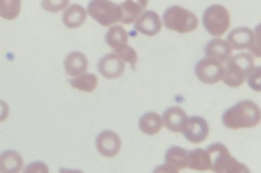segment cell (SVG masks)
Wrapping results in <instances>:
<instances>
[{"label": "cell", "instance_id": "1", "mask_svg": "<svg viewBox=\"0 0 261 173\" xmlns=\"http://www.w3.org/2000/svg\"><path fill=\"white\" fill-rule=\"evenodd\" d=\"M261 121V109L253 101L244 100L222 114V123L229 129L252 128Z\"/></svg>", "mask_w": 261, "mask_h": 173}, {"label": "cell", "instance_id": "2", "mask_svg": "<svg viewBox=\"0 0 261 173\" xmlns=\"http://www.w3.org/2000/svg\"><path fill=\"white\" fill-rule=\"evenodd\" d=\"M225 63L222 81L230 88L242 85L255 67L254 58L249 53H240L231 56Z\"/></svg>", "mask_w": 261, "mask_h": 173}, {"label": "cell", "instance_id": "3", "mask_svg": "<svg viewBox=\"0 0 261 173\" xmlns=\"http://www.w3.org/2000/svg\"><path fill=\"white\" fill-rule=\"evenodd\" d=\"M198 23L199 20L196 14L179 5L168 7L162 15V24L166 28L179 34L193 32L197 28Z\"/></svg>", "mask_w": 261, "mask_h": 173}, {"label": "cell", "instance_id": "4", "mask_svg": "<svg viewBox=\"0 0 261 173\" xmlns=\"http://www.w3.org/2000/svg\"><path fill=\"white\" fill-rule=\"evenodd\" d=\"M211 156V170L213 172H249V168L236 160L227 148L220 142H215L207 149Z\"/></svg>", "mask_w": 261, "mask_h": 173}, {"label": "cell", "instance_id": "5", "mask_svg": "<svg viewBox=\"0 0 261 173\" xmlns=\"http://www.w3.org/2000/svg\"><path fill=\"white\" fill-rule=\"evenodd\" d=\"M203 24L211 36L216 38L222 36L230 24L228 10L220 4L210 5L203 13Z\"/></svg>", "mask_w": 261, "mask_h": 173}, {"label": "cell", "instance_id": "6", "mask_svg": "<svg viewBox=\"0 0 261 173\" xmlns=\"http://www.w3.org/2000/svg\"><path fill=\"white\" fill-rule=\"evenodd\" d=\"M88 14L104 26L113 25L120 21L119 4L110 0H91L87 7Z\"/></svg>", "mask_w": 261, "mask_h": 173}, {"label": "cell", "instance_id": "7", "mask_svg": "<svg viewBox=\"0 0 261 173\" xmlns=\"http://www.w3.org/2000/svg\"><path fill=\"white\" fill-rule=\"evenodd\" d=\"M195 72L200 81L212 84L222 80L224 66L221 62L213 58L204 57L196 64Z\"/></svg>", "mask_w": 261, "mask_h": 173}, {"label": "cell", "instance_id": "8", "mask_svg": "<svg viewBox=\"0 0 261 173\" xmlns=\"http://www.w3.org/2000/svg\"><path fill=\"white\" fill-rule=\"evenodd\" d=\"M181 133L190 142L200 143L207 138L209 134V125L204 118L193 116L189 118V121Z\"/></svg>", "mask_w": 261, "mask_h": 173}, {"label": "cell", "instance_id": "9", "mask_svg": "<svg viewBox=\"0 0 261 173\" xmlns=\"http://www.w3.org/2000/svg\"><path fill=\"white\" fill-rule=\"evenodd\" d=\"M96 148L104 157H115L121 148L119 136L112 130H104L100 132L96 138Z\"/></svg>", "mask_w": 261, "mask_h": 173}, {"label": "cell", "instance_id": "10", "mask_svg": "<svg viewBox=\"0 0 261 173\" xmlns=\"http://www.w3.org/2000/svg\"><path fill=\"white\" fill-rule=\"evenodd\" d=\"M134 23L135 28L140 34L149 37L157 35L162 27V21L159 15L152 10H146L142 12V14Z\"/></svg>", "mask_w": 261, "mask_h": 173}, {"label": "cell", "instance_id": "11", "mask_svg": "<svg viewBox=\"0 0 261 173\" xmlns=\"http://www.w3.org/2000/svg\"><path fill=\"white\" fill-rule=\"evenodd\" d=\"M98 70L106 78H117L124 72V62L115 53H110L99 60Z\"/></svg>", "mask_w": 261, "mask_h": 173}, {"label": "cell", "instance_id": "12", "mask_svg": "<svg viewBox=\"0 0 261 173\" xmlns=\"http://www.w3.org/2000/svg\"><path fill=\"white\" fill-rule=\"evenodd\" d=\"M189 116L179 107L173 106L166 109L162 115L163 125L171 132H182L188 121Z\"/></svg>", "mask_w": 261, "mask_h": 173}, {"label": "cell", "instance_id": "13", "mask_svg": "<svg viewBox=\"0 0 261 173\" xmlns=\"http://www.w3.org/2000/svg\"><path fill=\"white\" fill-rule=\"evenodd\" d=\"M253 39L254 31L247 26H241L230 31L226 42L229 44L232 50H244L251 47Z\"/></svg>", "mask_w": 261, "mask_h": 173}, {"label": "cell", "instance_id": "14", "mask_svg": "<svg viewBox=\"0 0 261 173\" xmlns=\"http://www.w3.org/2000/svg\"><path fill=\"white\" fill-rule=\"evenodd\" d=\"M204 51L206 57H210L221 63H225L231 57L232 49L226 41L216 38L206 44Z\"/></svg>", "mask_w": 261, "mask_h": 173}, {"label": "cell", "instance_id": "15", "mask_svg": "<svg viewBox=\"0 0 261 173\" xmlns=\"http://www.w3.org/2000/svg\"><path fill=\"white\" fill-rule=\"evenodd\" d=\"M63 65L65 72L73 77L86 72L88 68V59L82 52H71L65 57Z\"/></svg>", "mask_w": 261, "mask_h": 173}, {"label": "cell", "instance_id": "16", "mask_svg": "<svg viewBox=\"0 0 261 173\" xmlns=\"http://www.w3.org/2000/svg\"><path fill=\"white\" fill-rule=\"evenodd\" d=\"M87 17L86 9L80 4H71L67 6L62 14V21L68 28H76L81 26Z\"/></svg>", "mask_w": 261, "mask_h": 173}, {"label": "cell", "instance_id": "17", "mask_svg": "<svg viewBox=\"0 0 261 173\" xmlns=\"http://www.w3.org/2000/svg\"><path fill=\"white\" fill-rule=\"evenodd\" d=\"M211 156L207 150L195 149L188 152V168L196 171L211 170Z\"/></svg>", "mask_w": 261, "mask_h": 173}, {"label": "cell", "instance_id": "18", "mask_svg": "<svg viewBox=\"0 0 261 173\" xmlns=\"http://www.w3.org/2000/svg\"><path fill=\"white\" fill-rule=\"evenodd\" d=\"M163 126L162 117L155 112H147L139 120V128L148 135H154L160 132Z\"/></svg>", "mask_w": 261, "mask_h": 173}, {"label": "cell", "instance_id": "19", "mask_svg": "<svg viewBox=\"0 0 261 173\" xmlns=\"http://www.w3.org/2000/svg\"><path fill=\"white\" fill-rule=\"evenodd\" d=\"M164 160V163L172 166L177 171L182 170L188 167V152L177 146L170 147L165 153Z\"/></svg>", "mask_w": 261, "mask_h": 173}, {"label": "cell", "instance_id": "20", "mask_svg": "<svg viewBox=\"0 0 261 173\" xmlns=\"http://www.w3.org/2000/svg\"><path fill=\"white\" fill-rule=\"evenodd\" d=\"M22 165V157L15 151H5L0 155V172H18Z\"/></svg>", "mask_w": 261, "mask_h": 173}, {"label": "cell", "instance_id": "21", "mask_svg": "<svg viewBox=\"0 0 261 173\" xmlns=\"http://www.w3.org/2000/svg\"><path fill=\"white\" fill-rule=\"evenodd\" d=\"M69 83L72 88L79 91L85 93H92L96 90L98 85V78L94 73L84 72L69 79Z\"/></svg>", "mask_w": 261, "mask_h": 173}, {"label": "cell", "instance_id": "22", "mask_svg": "<svg viewBox=\"0 0 261 173\" xmlns=\"http://www.w3.org/2000/svg\"><path fill=\"white\" fill-rule=\"evenodd\" d=\"M128 40L126 31L118 24H113L107 31L105 36V41L107 45L113 50L123 44H126Z\"/></svg>", "mask_w": 261, "mask_h": 173}, {"label": "cell", "instance_id": "23", "mask_svg": "<svg viewBox=\"0 0 261 173\" xmlns=\"http://www.w3.org/2000/svg\"><path fill=\"white\" fill-rule=\"evenodd\" d=\"M121 16L120 22L122 23H134L138 17L142 14L143 9L130 0H125L119 4Z\"/></svg>", "mask_w": 261, "mask_h": 173}, {"label": "cell", "instance_id": "24", "mask_svg": "<svg viewBox=\"0 0 261 173\" xmlns=\"http://www.w3.org/2000/svg\"><path fill=\"white\" fill-rule=\"evenodd\" d=\"M21 0H0V17L11 20L18 16Z\"/></svg>", "mask_w": 261, "mask_h": 173}, {"label": "cell", "instance_id": "25", "mask_svg": "<svg viewBox=\"0 0 261 173\" xmlns=\"http://www.w3.org/2000/svg\"><path fill=\"white\" fill-rule=\"evenodd\" d=\"M113 53H115L123 62L128 63L133 68H135V66L137 65V62H138L137 52L127 43L113 49Z\"/></svg>", "mask_w": 261, "mask_h": 173}, {"label": "cell", "instance_id": "26", "mask_svg": "<svg viewBox=\"0 0 261 173\" xmlns=\"http://www.w3.org/2000/svg\"><path fill=\"white\" fill-rule=\"evenodd\" d=\"M69 0H42V7L49 12H58L68 6Z\"/></svg>", "mask_w": 261, "mask_h": 173}, {"label": "cell", "instance_id": "27", "mask_svg": "<svg viewBox=\"0 0 261 173\" xmlns=\"http://www.w3.org/2000/svg\"><path fill=\"white\" fill-rule=\"evenodd\" d=\"M248 85L255 92H261V66L254 67L247 77Z\"/></svg>", "mask_w": 261, "mask_h": 173}, {"label": "cell", "instance_id": "28", "mask_svg": "<svg viewBox=\"0 0 261 173\" xmlns=\"http://www.w3.org/2000/svg\"><path fill=\"white\" fill-rule=\"evenodd\" d=\"M249 51L252 56L261 58V23L257 24L254 30V39Z\"/></svg>", "mask_w": 261, "mask_h": 173}, {"label": "cell", "instance_id": "29", "mask_svg": "<svg viewBox=\"0 0 261 173\" xmlns=\"http://www.w3.org/2000/svg\"><path fill=\"white\" fill-rule=\"evenodd\" d=\"M25 172H48V167L43 163L35 162L28 166Z\"/></svg>", "mask_w": 261, "mask_h": 173}, {"label": "cell", "instance_id": "30", "mask_svg": "<svg viewBox=\"0 0 261 173\" xmlns=\"http://www.w3.org/2000/svg\"><path fill=\"white\" fill-rule=\"evenodd\" d=\"M9 115V107L7 103L0 100V122L4 121Z\"/></svg>", "mask_w": 261, "mask_h": 173}, {"label": "cell", "instance_id": "31", "mask_svg": "<svg viewBox=\"0 0 261 173\" xmlns=\"http://www.w3.org/2000/svg\"><path fill=\"white\" fill-rule=\"evenodd\" d=\"M156 172H178V171L175 168H173L172 166L164 163L162 166H160L156 169Z\"/></svg>", "mask_w": 261, "mask_h": 173}, {"label": "cell", "instance_id": "32", "mask_svg": "<svg viewBox=\"0 0 261 173\" xmlns=\"http://www.w3.org/2000/svg\"><path fill=\"white\" fill-rule=\"evenodd\" d=\"M130 1H133V2H135L136 4H138L143 10L147 7V5H148V0H130Z\"/></svg>", "mask_w": 261, "mask_h": 173}]
</instances>
